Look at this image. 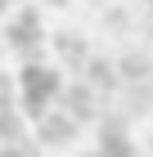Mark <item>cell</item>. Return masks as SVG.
Listing matches in <instances>:
<instances>
[{"label": "cell", "mask_w": 153, "mask_h": 157, "mask_svg": "<svg viewBox=\"0 0 153 157\" xmlns=\"http://www.w3.org/2000/svg\"><path fill=\"white\" fill-rule=\"evenodd\" d=\"M36 135H41V144L63 148L72 135H77V117H63V112H45V117H36Z\"/></svg>", "instance_id": "obj_3"}, {"label": "cell", "mask_w": 153, "mask_h": 157, "mask_svg": "<svg viewBox=\"0 0 153 157\" xmlns=\"http://www.w3.org/2000/svg\"><path fill=\"white\" fill-rule=\"evenodd\" d=\"M41 36H45V32H41V13H36V9H23V13L9 23V45L18 49L23 59H36Z\"/></svg>", "instance_id": "obj_2"}, {"label": "cell", "mask_w": 153, "mask_h": 157, "mask_svg": "<svg viewBox=\"0 0 153 157\" xmlns=\"http://www.w3.org/2000/svg\"><path fill=\"white\" fill-rule=\"evenodd\" d=\"M18 85H23V108L32 112V117H45L50 103H54L59 90H63V76L54 72V67H45V63H27L23 76H18Z\"/></svg>", "instance_id": "obj_1"}, {"label": "cell", "mask_w": 153, "mask_h": 157, "mask_svg": "<svg viewBox=\"0 0 153 157\" xmlns=\"http://www.w3.org/2000/svg\"><path fill=\"white\" fill-rule=\"evenodd\" d=\"M0 157H36V148H27L23 139H14V144H0Z\"/></svg>", "instance_id": "obj_6"}, {"label": "cell", "mask_w": 153, "mask_h": 157, "mask_svg": "<svg viewBox=\"0 0 153 157\" xmlns=\"http://www.w3.org/2000/svg\"><path fill=\"white\" fill-rule=\"evenodd\" d=\"M63 103L72 108V117H77V121L90 117V94H86V90H68V94H63Z\"/></svg>", "instance_id": "obj_4"}, {"label": "cell", "mask_w": 153, "mask_h": 157, "mask_svg": "<svg viewBox=\"0 0 153 157\" xmlns=\"http://www.w3.org/2000/svg\"><path fill=\"white\" fill-rule=\"evenodd\" d=\"M104 157H131V144H126V135H104Z\"/></svg>", "instance_id": "obj_5"}, {"label": "cell", "mask_w": 153, "mask_h": 157, "mask_svg": "<svg viewBox=\"0 0 153 157\" xmlns=\"http://www.w3.org/2000/svg\"><path fill=\"white\" fill-rule=\"evenodd\" d=\"M86 157H99V153H86Z\"/></svg>", "instance_id": "obj_7"}]
</instances>
